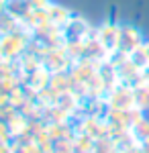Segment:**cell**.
Listing matches in <instances>:
<instances>
[{"instance_id":"obj_1","label":"cell","mask_w":149,"mask_h":153,"mask_svg":"<svg viewBox=\"0 0 149 153\" xmlns=\"http://www.w3.org/2000/svg\"><path fill=\"white\" fill-rule=\"evenodd\" d=\"M143 45V39L139 35L137 29H131V27H127V29H121V41H118V49L129 55V53H133L135 49H139Z\"/></svg>"},{"instance_id":"obj_2","label":"cell","mask_w":149,"mask_h":153,"mask_svg":"<svg viewBox=\"0 0 149 153\" xmlns=\"http://www.w3.org/2000/svg\"><path fill=\"white\" fill-rule=\"evenodd\" d=\"M131 131H133V137H135L139 143L147 141V139H149V120L137 117V118H135V123L131 125Z\"/></svg>"},{"instance_id":"obj_3","label":"cell","mask_w":149,"mask_h":153,"mask_svg":"<svg viewBox=\"0 0 149 153\" xmlns=\"http://www.w3.org/2000/svg\"><path fill=\"white\" fill-rule=\"evenodd\" d=\"M133 90H135V104H137V108H147L149 106V84L139 82L137 86H133Z\"/></svg>"},{"instance_id":"obj_4","label":"cell","mask_w":149,"mask_h":153,"mask_svg":"<svg viewBox=\"0 0 149 153\" xmlns=\"http://www.w3.org/2000/svg\"><path fill=\"white\" fill-rule=\"evenodd\" d=\"M143 82H147L149 84V63L143 68Z\"/></svg>"},{"instance_id":"obj_5","label":"cell","mask_w":149,"mask_h":153,"mask_svg":"<svg viewBox=\"0 0 149 153\" xmlns=\"http://www.w3.org/2000/svg\"><path fill=\"white\" fill-rule=\"evenodd\" d=\"M143 49H145V55H147V59H149V41H147V43H143Z\"/></svg>"}]
</instances>
